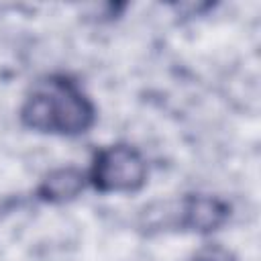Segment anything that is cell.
<instances>
[{
    "instance_id": "6da1fadb",
    "label": "cell",
    "mask_w": 261,
    "mask_h": 261,
    "mask_svg": "<svg viewBox=\"0 0 261 261\" xmlns=\"http://www.w3.org/2000/svg\"><path fill=\"white\" fill-rule=\"evenodd\" d=\"M96 118L90 98L65 75H47L27 94L20 120L24 126L51 135H82Z\"/></svg>"
},
{
    "instance_id": "7a4b0ae2",
    "label": "cell",
    "mask_w": 261,
    "mask_h": 261,
    "mask_svg": "<svg viewBox=\"0 0 261 261\" xmlns=\"http://www.w3.org/2000/svg\"><path fill=\"white\" fill-rule=\"evenodd\" d=\"M88 179L102 194L137 192L147 181V163L130 145H108L96 153Z\"/></svg>"
},
{
    "instance_id": "3957f363",
    "label": "cell",
    "mask_w": 261,
    "mask_h": 261,
    "mask_svg": "<svg viewBox=\"0 0 261 261\" xmlns=\"http://www.w3.org/2000/svg\"><path fill=\"white\" fill-rule=\"evenodd\" d=\"M230 218V206L216 196H188L179 204L177 224L194 232H214Z\"/></svg>"
},
{
    "instance_id": "277c9868",
    "label": "cell",
    "mask_w": 261,
    "mask_h": 261,
    "mask_svg": "<svg viewBox=\"0 0 261 261\" xmlns=\"http://www.w3.org/2000/svg\"><path fill=\"white\" fill-rule=\"evenodd\" d=\"M86 181H88V175L82 169H77V167H57L41 179V184L37 188V196L43 202L63 204V202H69V200L77 198L84 192Z\"/></svg>"
},
{
    "instance_id": "5b68a950",
    "label": "cell",
    "mask_w": 261,
    "mask_h": 261,
    "mask_svg": "<svg viewBox=\"0 0 261 261\" xmlns=\"http://www.w3.org/2000/svg\"><path fill=\"white\" fill-rule=\"evenodd\" d=\"M194 261H237V257L222 245H204L194 255Z\"/></svg>"
}]
</instances>
